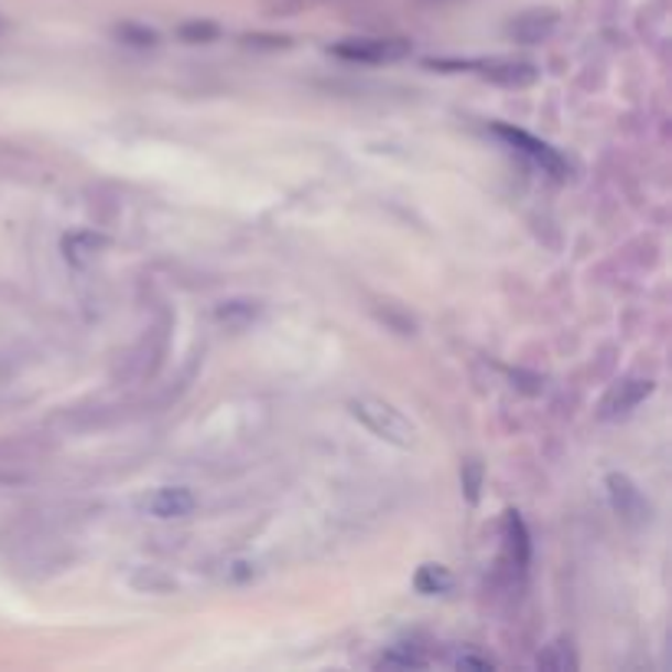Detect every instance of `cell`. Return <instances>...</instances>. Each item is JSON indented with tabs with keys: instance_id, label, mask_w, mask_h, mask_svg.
<instances>
[{
	"instance_id": "5",
	"label": "cell",
	"mask_w": 672,
	"mask_h": 672,
	"mask_svg": "<svg viewBox=\"0 0 672 672\" xmlns=\"http://www.w3.org/2000/svg\"><path fill=\"white\" fill-rule=\"evenodd\" d=\"M650 394H653V381H643V378L620 381L617 388H610V394L600 403V416H604V420L624 416V413H630L637 403L647 401Z\"/></svg>"
},
{
	"instance_id": "10",
	"label": "cell",
	"mask_w": 672,
	"mask_h": 672,
	"mask_svg": "<svg viewBox=\"0 0 672 672\" xmlns=\"http://www.w3.org/2000/svg\"><path fill=\"white\" fill-rule=\"evenodd\" d=\"M63 250H66V260L73 267H86V263L96 260L99 250H106V237H99V234H73V237L63 240Z\"/></svg>"
},
{
	"instance_id": "7",
	"label": "cell",
	"mask_w": 672,
	"mask_h": 672,
	"mask_svg": "<svg viewBox=\"0 0 672 672\" xmlns=\"http://www.w3.org/2000/svg\"><path fill=\"white\" fill-rule=\"evenodd\" d=\"M479 73L496 83V86H506V89H525V86H535L538 83V66L532 63H516V59H496V63H476Z\"/></svg>"
},
{
	"instance_id": "9",
	"label": "cell",
	"mask_w": 672,
	"mask_h": 672,
	"mask_svg": "<svg viewBox=\"0 0 672 672\" xmlns=\"http://www.w3.org/2000/svg\"><path fill=\"white\" fill-rule=\"evenodd\" d=\"M506 551H509V561H512L516 571H525V567H529L532 544H529V532H525V522L519 519V512H509V516H506Z\"/></svg>"
},
{
	"instance_id": "17",
	"label": "cell",
	"mask_w": 672,
	"mask_h": 672,
	"mask_svg": "<svg viewBox=\"0 0 672 672\" xmlns=\"http://www.w3.org/2000/svg\"><path fill=\"white\" fill-rule=\"evenodd\" d=\"M456 666H463V670H492L496 660H492V657H479V653H463V657L456 660Z\"/></svg>"
},
{
	"instance_id": "3",
	"label": "cell",
	"mask_w": 672,
	"mask_h": 672,
	"mask_svg": "<svg viewBox=\"0 0 672 672\" xmlns=\"http://www.w3.org/2000/svg\"><path fill=\"white\" fill-rule=\"evenodd\" d=\"M496 134L506 138V141H509L519 154H525L535 167H541V174H551L554 181H564V177L571 174V164H567L548 141H541L535 134L512 129V126H496Z\"/></svg>"
},
{
	"instance_id": "8",
	"label": "cell",
	"mask_w": 672,
	"mask_h": 672,
	"mask_svg": "<svg viewBox=\"0 0 672 672\" xmlns=\"http://www.w3.org/2000/svg\"><path fill=\"white\" fill-rule=\"evenodd\" d=\"M197 506V499L181 489V486H164V489H154L148 499H144V509L154 516V519H184L191 516Z\"/></svg>"
},
{
	"instance_id": "15",
	"label": "cell",
	"mask_w": 672,
	"mask_h": 672,
	"mask_svg": "<svg viewBox=\"0 0 672 672\" xmlns=\"http://www.w3.org/2000/svg\"><path fill=\"white\" fill-rule=\"evenodd\" d=\"M119 36H122L126 43H132V46H154V43H158V33H154V30H148V26H134V23L119 26Z\"/></svg>"
},
{
	"instance_id": "4",
	"label": "cell",
	"mask_w": 672,
	"mask_h": 672,
	"mask_svg": "<svg viewBox=\"0 0 672 672\" xmlns=\"http://www.w3.org/2000/svg\"><path fill=\"white\" fill-rule=\"evenodd\" d=\"M335 56L351 59V63H398L410 56L407 40H345L332 46Z\"/></svg>"
},
{
	"instance_id": "16",
	"label": "cell",
	"mask_w": 672,
	"mask_h": 672,
	"mask_svg": "<svg viewBox=\"0 0 672 672\" xmlns=\"http://www.w3.org/2000/svg\"><path fill=\"white\" fill-rule=\"evenodd\" d=\"M479 486H483V466L479 463H466L463 466V489H466L469 502L479 499Z\"/></svg>"
},
{
	"instance_id": "14",
	"label": "cell",
	"mask_w": 672,
	"mask_h": 672,
	"mask_svg": "<svg viewBox=\"0 0 672 672\" xmlns=\"http://www.w3.org/2000/svg\"><path fill=\"white\" fill-rule=\"evenodd\" d=\"M177 33H181V40H187V43H210V40L220 36V26L210 23V20H194V23H184Z\"/></svg>"
},
{
	"instance_id": "2",
	"label": "cell",
	"mask_w": 672,
	"mask_h": 672,
	"mask_svg": "<svg viewBox=\"0 0 672 672\" xmlns=\"http://www.w3.org/2000/svg\"><path fill=\"white\" fill-rule=\"evenodd\" d=\"M607 496H610V506L617 512V519L630 529H643L653 516V506L650 499L640 492V486L624 476V473H610L607 476Z\"/></svg>"
},
{
	"instance_id": "11",
	"label": "cell",
	"mask_w": 672,
	"mask_h": 672,
	"mask_svg": "<svg viewBox=\"0 0 672 672\" xmlns=\"http://www.w3.org/2000/svg\"><path fill=\"white\" fill-rule=\"evenodd\" d=\"M538 670H548V672L577 670V657H574L571 643H567V640H554V643H548V647L538 653Z\"/></svg>"
},
{
	"instance_id": "6",
	"label": "cell",
	"mask_w": 672,
	"mask_h": 672,
	"mask_svg": "<svg viewBox=\"0 0 672 672\" xmlns=\"http://www.w3.org/2000/svg\"><path fill=\"white\" fill-rule=\"evenodd\" d=\"M554 26H557V13L554 10H525V13H519L512 23H509V36L516 40V43H525V46H532V43H541V40H548L551 33H554Z\"/></svg>"
},
{
	"instance_id": "12",
	"label": "cell",
	"mask_w": 672,
	"mask_h": 672,
	"mask_svg": "<svg viewBox=\"0 0 672 672\" xmlns=\"http://www.w3.org/2000/svg\"><path fill=\"white\" fill-rule=\"evenodd\" d=\"M413 584H416V590L426 594V597H433V594H449V590H453V574H449L443 564H423V567L416 571Z\"/></svg>"
},
{
	"instance_id": "1",
	"label": "cell",
	"mask_w": 672,
	"mask_h": 672,
	"mask_svg": "<svg viewBox=\"0 0 672 672\" xmlns=\"http://www.w3.org/2000/svg\"><path fill=\"white\" fill-rule=\"evenodd\" d=\"M348 410L355 413V420H361L384 443H394V446H403V449L416 443V426L403 416L394 403L381 401V398H355L348 403Z\"/></svg>"
},
{
	"instance_id": "13",
	"label": "cell",
	"mask_w": 672,
	"mask_h": 672,
	"mask_svg": "<svg viewBox=\"0 0 672 672\" xmlns=\"http://www.w3.org/2000/svg\"><path fill=\"white\" fill-rule=\"evenodd\" d=\"M378 666H398V670H420V666H426V660L416 653V650H410V647H394L391 653H384L381 657V663Z\"/></svg>"
}]
</instances>
